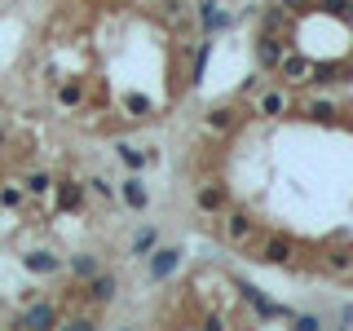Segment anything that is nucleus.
Segmentation results:
<instances>
[{
	"label": "nucleus",
	"instance_id": "1",
	"mask_svg": "<svg viewBox=\"0 0 353 331\" xmlns=\"http://www.w3.org/2000/svg\"><path fill=\"white\" fill-rule=\"evenodd\" d=\"M146 283H168V279H176V270H181V261H185V252L181 248H154L146 252Z\"/></svg>",
	"mask_w": 353,
	"mask_h": 331
},
{
	"label": "nucleus",
	"instance_id": "2",
	"mask_svg": "<svg viewBox=\"0 0 353 331\" xmlns=\"http://www.w3.org/2000/svg\"><path fill=\"white\" fill-rule=\"evenodd\" d=\"M84 301L93 309H110L119 301V274L115 270H97L93 279H84Z\"/></svg>",
	"mask_w": 353,
	"mask_h": 331
},
{
	"label": "nucleus",
	"instance_id": "3",
	"mask_svg": "<svg viewBox=\"0 0 353 331\" xmlns=\"http://www.w3.org/2000/svg\"><path fill=\"white\" fill-rule=\"evenodd\" d=\"M239 296L252 305V314H256V318H265V323H270V318H283V323H292V314H296V309H287V305H279V301H270V296H265L256 283H243V279H239Z\"/></svg>",
	"mask_w": 353,
	"mask_h": 331
},
{
	"label": "nucleus",
	"instance_id": "4",
	"mask_svg": "<svg viewBox=\"0 0 353 331\" xmlns=\"http://www.w3.org/2000/svg\"><path fill=\"white\" fill-rule=\"evenodd\" d=\"M49 194H53V212H80L84 208V199H88V185L84 181H75V177H62V181H53L49 185Z\"/></svg>",
	"mask_w": 353,
	"mask_h": 331
},
{
	"label": "nucleus",
	"instance_id": "5",
	"mask_svg": "<svg viewBox=\"0 0 353 331\" xmlns=\"http://www.w3.org/2000/svg\"><path fill=\"white\" fill-rule=\"evenodd\" d=\"M252 53H256V71H261V75H270L274 66L283 62L287 40L279 36V31H256V44H252Z\"/></svg>",
	"mask_w": 353,
	"mask_h": 331
},
{
	"label": "nucleus",
	"instance_id": "6",
	"mask_svg": "<svg viewBox=\"0 0 353 331\" xmlns=\"http://www.w3.org/2000/svg\"><path fill=\"white\" fill-rule=\"evenodd\" d=\"M314 88H331V84H353V71L340 58H323V62H309V80Z\"/></svg>",
	"mask_w": 353,
	"mask_h": 331
},
{
	"label": "nucleus",
	"instance_id": "7",
	"mask_svg": "<svg viewBox=\"0 0 353 331\" xmlns=\"http://www.w3.org/2000/svg\"><path fill=\"white\" fill-rule=\"evenodd\" d=\"M221 234H225V243L243 248V243L256 234V217H252L248 208H225V225H221Z\"/></svg>",
	"mask_w": 353,
	"mask_h": 331
},
{
	"label": "nucleus",
	"instance_id": "8",
	"mask_svg": "<svg viewBox=\"0 0 353 331\" xmlns=\"http://www.w3.org/2000/svg\"><path fill=\"white\" fill-rule=\"evenodd\" d=\"M115 199L128 208V212H146V208H150V190H146V181H141V172H128L124 181L115 185Z\"/></svg>",
	"mask_w": 353,
	"mask_h": 331
},
{
	"label": "nucleus",
	"instance_id": "9",
	"mask_svg": "<svg viewBox=\"0 0 353 331\" xmlns=\"http://www.w3.org/2000/svg\"><path fill=\"white\" fill-rule=\"evenodd\" d=\"M194 208L203 217H221L230 208V185L225 181H203V185H199V194H194Z\"/></svg>",
	"mask_w": 353,
	"mask_h": 331
},
{
	"label": "nucleus",
	"instance_id": "10",
	"mask_svg": "<svg viewBox=\"0 0 353 331\" xmlns=\"http://www.w3.org/2000/svg\"><path fill=\"white\" fill-rule=\"evenodd\" d=\"M261 265H296V239L292 234H270L261 243Z\"/></svg>",
	"mask_w": 353,
	"mask_h": 331
},
{
	"label": "nucleus",
	"instance_id": "11",
	"mask_svg": "<svg viewBox=\"0 0 353 331\" xmlns=\"http://www.w3.org/2000/svg\"><path fill=\"white\" fill-rule=\"evenodd\" d=\"M318 270L331 274V279H349V274H353V248H345V243L327 248L323 257H318Z\"/></svg>",
	"mask_w": 353,
	"mask_h": 331
},
{
	"label": "nucleus",
	"instance_id": "12",
	"mask_svg": "<svg viewBox=\"0 0 353 331\" xmlns=\"http://www.w3.org/2000/svg\"><path fill=\"white\" fill-rule=\"evenodd\" d=\"M18 327H31V331H44V327H58V305L53 301H36L18 314Z\"/></svg>",
	"mask_w": 353,
	"mask_h": 331
},
{
	"label": "nucleus",
	"instance_id": "13",
	"mask_svg": "<svg viewBox=\"0 0 353 331\" xmlns=\"http://www.w3.org/2000/svg\"><path fill=\"white\" fill-rule=\"evenodd\" d=\"M309 62H314V58H305V53L287 49V53H283V62L274 66V75H279L283 84H305V80H309Z\"/></svg>",
	"mask_w": 353,
	"mask_h": 331
},
{
	"label": "nucleus",
	"instance_id": "14",
	"mask_svg": "<svg viewBox=\"0 0 353 331\" xmlns=\"http://www.w3.org/2000/svg\"><path fill=\"white\" fill-rule=\"evenodd\" d=\"M287 110H292V97H287V88H261L256 115H265V119H283Z\"/></svg>",
	"mask_w": 353,
	"mask_h": 331
},
{
	"label": "nucleus",
	"instance_id": "15",
	"mask_svg": "<svg viewBox=\"0 0 353 331\" xmlns=\"http://www.w3.org/2000/svg\"><path fill=\"white\" fill-rule=\"evenodd\" d=\"M199 27H203V36L216 40V31L230 27V14H225V9H216V0H203V5H199Z\"/></svg>",
	"mask_w": 353,
	"mask_h": 331
},
{
	"label": "nucleus",
	"instance_id": "16",
	"mask_svg": "<svg viewBox=\"0 0 353 331\" xmlns=\"http://www.w3.org/2000/svg\"><path fill=\"white\" fill-rule=\"evenodd\" d=\"M203 124H208V132H230V128L239 124V110L230 106V102H216V106H208Z\"/></svg>",
	"mask_w": 353,
	"mask_h": 331
},
{
	"label": "nucleus",
	"instance_id": "17",
	"mask_svg": "<svg viewBox=\"0 0 353 331\" xmlns=\"http://www.w3.org/2000/svg\"><path fill=\"white\" fill-rule=\"evenodd\" d=\"M22 270H27V274H58L62 270V257H53L49 248H36V252L22 257Z\"/></svg>",
	"mask_w": 353,
	"mask_h": 331
},
{
	"label": "nucleus",
	"instance_id": "18",
	"mask_svg": "<svg viewBox=\"0 0 353 331\" xmlns=\"http://www.w3.org/2000/svg\"><path fill=\"white\" fill-rule=\"evenodd\" d=\"M208 58H212V36H203L199 44H190V88H199V84H203Z\"/></svg>",
	"mask_w": 353,
	"mask_h": 331
},
{
	"label": "nucleus",
	"instance_id": "19",
	"mask_svg": "<svg viewBox=\"0 0 353 331\" xmlns=\"http://www.w3.org/2000/svg\"><path fill=\"white\" fill-rule=\"evenodd\" d=\"M261 31H279V36H287V31H292V14H287L279 0L261 9Z\"/></svg>",
	"mask_w": 353,
	"mask_h": 331
},
{
	"label": "nucleus",
	"instance_id": "20",
	"mask_svg": "<svg viewBox=\"0 0 353 331\" xmlns=\"http://www.w3.org/2000/svg\"><path fill=\"white\" fill-rule=\"evenodd\" d=\"M84 97H88V84H84V80H62V84H58V106H62V110L84 106Z\"/></svg>",
	"mask_w": 353,
	"mask_h": 331
},
{
	"label": "nucleus",
	"instance_id": "21",
	"mask_svg": "<svg viewBox=\"0 0 353 331\" xmlns=\"http://www.w3.org/2000/svg\"><path fill=\"white\" fill-rule=\"evenodd\" d=\"M66 270H71V279H75V283H84V279H93V274L102 270V261H97L93 252H75V257L66 261Z\"/></svg>",
	"mask_w": 353,
	"mask_h": 331
},
{
	"label": "nucleus",
	"instance_id": "22",
	"mask_svg": "<svg viewBox=\"0 0 353 331\" xmlns=\"http://www.w3.org/2000/svg\"><path fill=\"white\" fill-rule=\"evenodd\" d=\"M115 154H119V163H124L128 172H141L150 163V154L141 150V146H132V141H115Z\"/></svg>",
	"mask_w": 353,
	"mask_h": 331
},
{
	"label": "nucleus",
	"instance_id": "23",
	"mask_svg": "<svg viewBox=\"0 0 353 331\" xmlns=\"http://www.w3.org/2000/svg\"><path fill=\"white\" fill-rule=\"evenodd\" d=\"M314 14H327V18H340L353 27V0H314Z\"/></svg>",
	"mask_w": 353,
	"mask_h": 331
},
{
	"label": "nucleus",
	"instance_id": "24",
	"mask_svg": "<svg viewBox=\"0 0 353 331\" xmlns=\"http://www.w3.org/2000/svg\"><path fill=\"white\" fill-rule=\"evenodd\" d=\"M336 115L340 110L327 102V97H314V102L305 106V119H314V124H336Z\"/></svg>",
	"mask_w": 353,
	"mask_h": 331
},
{
	"label": "nucleus",
	"instance_id": "25",
	"mask_svg": "<svg viewBox=\"0 0 353 331\" xmlns=\"http://www.w3.org/2000/svg\"><path fill=\"white\" fill-rule=\"evenodd\" d=\"M124 110H128V119H150L154 115V102L146 93H124Z\"/></svg>",
	"mask_w": 353,
	"mask_h": 331
},
{
	"label": "nucleus",
	"instance_id": "26",
	"mask_svg": "<svg viewBox=\"0 0 353 331\" xmlns=\"http://www.w3.org/2000/svg\"><path fill=\"white\" fill-rule=\"evenodd\" d=\"M49 185H53V172H44V168H36V172H27L22 177V194H49Z\"/></svg>",
	"mask_w": 353,
	"mask_h": 331
},
{
	"label": "nucleus",
	"instance_id": "27",
	"mask_svg": "<svg viewBox=\"0 0 353 331\" xmlns=\"http://www.w3.org/2000/svg\"><path fill=\"white\" fill-rule=\"evenodd\" d=\"M154 243H159V230H154V225H146V230H137V234H132V248H128V252L141 261V257H146V252L154 248Z\"/></svg>",
	"mask_w": 353,
	"mask_h": 331
},
{
	"label": "nucleus",
	"instance_id": "28",
	"mask_svg": "<svg viewBox=\"0 0 353 331\" xmlns=\"http://www.w3.org/2000/svg\"><path fill=\"white\" fill-rule=\"evenodd\" d=\"M88 190H93V194H102L106 199V203H110V199H115V181H106V177H88Z\"/></svg>",
	"mask_w": 353,
	"mask_h": 331
},
{
	"label": "nucleus",
	"instance_id": "29",
	"mask_svg": "<svg viewBox=\"0 0 353 331\" xmlns=\"http://www.w3.org/2000/svg\"><path fill=\"white\" fill-rule=\"evenodd\" d=\"M22 185H0V208H22Z\"/></svg>",
	"mask_w": 353,
	"mask_h": 331
},
{
	"label": "nucleus",
	"instance_id": "30",
	"mask_svg": "<svg viewBox=\"0 0 353 331\" xmlns=\"http://www.w3.org/2000/svg\"><path fill=\"white\" fill-rule=\"evenodd\" d=\"M279 5H283L292 18H305V14H314V0H279Z\"/></svg>",
	"mask_w": 353,
	"mask_h": 331
},
{
	"label": "nucleus",
	"instance_id": "31",
	"mask_svg": "<svg viewBox=\"0 0 353 331\" xmlns=\"http://www.w3.org/2000/svg\"><path fill=\"white\" fill-rule=\"evenodd\" d=\"M256 93H261V71H256V75H248V80L234 88V97H256Z\"/></svg>",
	"mask_w": 353,
	"mask_h": 331
},
{
	"label": "nucleus",
	"instance_id": "32",
	"mask_svg": "<svg viewBox=\"0 0 353 331\" xmlns=\"http://www.w3.org/2000/svg\"><path fill=\"white\" fill-rule=\"evenodd\" d=\"M292 323H296V331H318L323 318H318V314H292Z\"/></svg>",
	"mask_w": 353,
	"mask_h": 331
},
{
	"label": "nucleus",
	"instance_id": "33",
	"mask_svg": "<svg viewBox=\"0 0 353 331\" xmlns=\"http://www.w3.org/2000/svg\"><path fill=\"white\" fill-rule=\"evenodd\" d=\"M66 327H71V331H97V318H71Z\"/></svg>",
	"mask_w": 353,
	"mask_h": 331
},
{
	"label": "nucleus",
	"instance_id": "34",
	"mask_svg": "<svg viewBox=\"0 0 353 331\" xmlns=\"http://www.w3.org/2000/svg\"><path fill=\"white\" fill-rule=\"evenodd\" d=\"M340 323H353V305H340Z\"/></svg>",
	"mask_w": 353,
	"mask_h": 331
},
{
	"label": "nucleus",
	"instance_id": "35",
	"mask_svg": "<svg viewBox=\"0 0 353 331\" xmlns=\"http://www.w3.org/2000/svg\"><path fill=\"white\" fill-rule=\"evenodd\" d=\"M5 146H9V128L0 124V150H5Z\"/></svg>",
	"mask_w": 353,
	"mask_h": 331
}]
</instances>
